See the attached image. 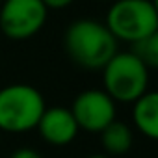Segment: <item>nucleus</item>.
Instances as JSON below:
<instances>
[{"label":"nucleus","instance_id":"1","mask_svg":"<svg viewBox=\"0 0 158 158\" xmlns=\"http://www.w3.org/2000/svg\"><path fill=\"white\" fill-rule=\"evenodd\" d=\"M63 48L73 63L88 71H101L117 52V39L104 23L78 19L65 28Z\"/></svg>","mask_w":158,"mask_h":158},{"label":"nucleus","instance_id":"2","mask_svg":"<svg viewBox=\"0 0 158 158\" xmlns=\"http://www.w3.org/2000/svg\"><path fill=\"white\" fill-rule=\"evenodd\" d=\"M47 104L41 91L30 84H10L0 89V130L24 134L37 127Z\"/></svg>","mask_w":158,"mask_h":158},{"label":"nucleus","instance_id":"3","mask_svg":"<svg viewBox=\"0 0 158 158\" xmlns=\"http://www.w3.org/2000/svg\"><path fill=\"white\" fill-rule=\"evenodd\" d=\"M104 24L117 41L136 43L158 34V10L152 0H114Z\"/></svg>","mask_w":158,"mask_h":158},{"label":"nucleus","instance_id":"4","mask_svg":"<svg viewBox=\"0 0 158 158\" xmlns=\"http://www.w3.org/2000/svg\"><path fill=\"white\" fill-rule=\"evenodd\" d=\"M101 71L104 91L114 102H134L149 91V67L132 52H115Z\"/></svg>","mask_w":158,"mask_h":158},{"label":"nucleus","instance_id":"5","mask_svg":"<svg viewBox=\"0 0 158 158\" xmlns=\"http://www.w3.org/2000/svg\"><path fill=\"white\" fill-rule=\"evenodd\" d=\"M47 15L43 0H2L0 30L11 41H26L45 26Z\"/></svg>","mask_w":158,"mask_h":158},{"label":"nucleus","instance_id":"6","mask_svg":"<svg viewBox=\"0 0 158 158\" xmlns=\"http://www.w3.org/2000/svg\"><path fill=\"white\" fill-rule=\"evenodd\" d=\"M69 110L78 128L91 134H101L115 121V102L104 89H86L78 93Z\"/></svg>","mask_w":158,"mask_h":158},{"label":"nucleus","instance_id":"7","mask_svg":"<svg viewBox=\"0 0 158 158\" xmlns=\"http://www.w3.org/2000/svg\"><path fill=\"white\" fill-rule=\"evenodd\" d=\"M41 138L54 147H65L69 145L76 134H78V125L71 114L69 108L65 106H54V108H45L37 127Z\"/></svg>","mask_w":158,"mask_h":158},{"label":"nucleus","instance_id":"8","mask_svg":"<svg viewBox=\"0 0 158 158\" xmlns=\"http://www.w3.org/2000/svg\"><path fill=\"white\" fill-rule=\"evenodd\" d=\"M132 104H134L132 108L134 127L149 139H156L158 138V93L145 91Z\"/></svg>","mask_w":158,"mask_h":158},{"label":"nucleus","instance_id":"9","mask_svg":"<svg viewBox=\"0 0 158 158\" xmlns=\"http://www.w3.org/2000/svg\"><path fill=\"white\" fill-rule=\"evenodd\" d=\"M101 139L108 156H117V154H125L130 151L134 138H132V130L128 128V125L115 119L101 132Z\"/></svg>","mask_w":158,"mask_h":158},{"label":"nucleus","instance_id":"10","mask_svg":"<svg viewBox=\"0 0 158 158\" xmlns=\"http://www.w3.org/2000/svg\"><path fill=\"white\" fill-rule=\"evenodd\" d=\"M132 54L141 60L149 69L158 67V34L132 43Z\"/></svg>","mask_w":158,"mask_h":158},{"label":"nucleus","instance_id":"11","mask_svg":"<svg viewBox=\"0 0 158 158\" xmlns=\"http://www.w3.org/2000/svg\"><path fill=\"white\" fill-rule=\"evenodd\" d=\"M10 158H43V156H41V152H37L35 149H30V147H21V149L13 151Z\"/></svg>","mask_w":158,"mask_h":158},{"label":"nucleus","instance_id":"12","mask_svg":"<svg viewBox=\"0 0 158 158\" xmlns=\"http://www.w3.org/2000/svg\"><path fill=\"white\" fill-rule=\"evenodd\" d=\"M74 0H43V4L47 6V10H63L67 6H71Z\"/></svg>","mask_w":158,"mask_h":158},{"label":"nucleus","instance_id":"13","mask_svg":"<svg viewBox=\"0 0 158 158\" xmlns=\"http://www.w3.org/2000/svg\"><path fill=\"white\" fill-rule=\"evenodd\" d=\"M88 158H112V156H108V154H101V152H97V154H89Z\"/></svg>","mask_w":158,"mask_h":158},{"label":"nucleus","instance_id":"14","mask_svg":"<svg viewBox=\"0 0 158 158\" xmlns=\"http://www.w3.org/2000/svg\"><path fill=\"white\" fill-rule=\"evenodd\" d=\"M101 2H114V0H101Z\"/></svg>","mask_w":158,"mask_h":158},{"label":"nucleus","instance_id":"15","mask_svg":"<svg viewBox=\"0 0 158 158\" xmlns=\"http://www.w3.org/2000/svg\"><path fill=\"white\" fill-rule=\"evenodd\" d=\"M0 4H2V0H0Z\"/></svg>","mask_w":158,"mask_h":158}]
</instances>
